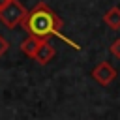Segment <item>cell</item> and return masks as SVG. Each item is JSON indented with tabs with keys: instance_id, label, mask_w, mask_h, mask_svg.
I'll return each mask as SVG.
<instances>
[{
	"instance_id": "6da1fadb",
	"label": "cell",
	"mask_w": 120,
	"mask_h": 120,
	"mask_svg": "<svg viewBox=\"0 0 120 120\" xmlns=\"http://www.w3.org/2000/svg\"><path fill=\"white\" fill-rule=\"evenodd\" d=\"M22 28L28 32V36H34L38 39H49L51 36L60 38L62 41H66L68 45H71L73 49H81L75 41H71L68 36H64L62 30V19L45 4V2H38V6H34L30 11H26V17L22 19Z\"/></svg>"
},
{
	"instance_id": "277c9868",
	"label": "cell",
	"mask_w": 120,
	"mask_h": 120,
	"mask_svg": "<svg viewBox=\"0 0 120 120\" xmlns=\"http://www.w3.org/2000/svg\"><path fill=\"white\" fill-rule=\"evenodd\" d=\"M54 54H56L54 45H52L49 39H41V41H39V47H38V51H36V54H34V60H36L39 66H47V64L54 58Z\"/></svg>"
},
{
	"instance_id": "8992f818",
	"label": "cell",
	"mask_w": 120,
	"mask_h": 120,
	"mask_svg": "<svg viewBox=\"0 0 120 120\" xmlns=\"http://www.w3.org/2000/svg\"><path fill=\"white\" fill-rule=\"evenodd\" d=\"M103 21H105V24L109 28L118 30L120 28V8L118 6H112L111 9H107L105 15H103Z\"/></svg>"
},
{
	"instance_id": "52a82bcc",
	"label": "cell",
	"mask_w": 120,
	"mask_h": 120,
	"mask_svg": "<svg viewBox=\"0 0 120 120\" xmlns=\"http://www.w3.org/2000/svg\"><path fill=\"white\" fill-rule=\"evenodd\" d=\"M109 52H111L114 58H120V38H118V39H114V41L111 43V47H109Z\"/></svg>"
},
{
	"instance_id": "3957f363",
	"label": "cell",
	"mask_w": 120,
	"mask_h": 120,
	"mask_svg": "<svg viewBox=\"0 0 120 120\" xmlns=\"http://www.w3.org/2000/svg\"><path fill=\"white\" fill-rule=\"evenodd\" d=\"M116 69L112 68V64H109V62H99L94 69H92V79L98 82V84H101V86H109L114 79H116Z\"/></svg>"
},
{
	"instance_id": "7a4b0ae2",
	"label": "cell",
	"mask_w": 120,
	"mask_h": 120,
	"mask_svg": "<svg viewBox=\"0 0 120 120\" xmlns=\"http://www.w3.org/2000/svg\"><path fill=\"white\" fill-rule=\"evenodd\" d=\"M26 8L22 6V2L19 0H9L6 6L0 8V22L8 28H15L22 22V19L26 17Z\"/></svg>"
},
{
	"instance_id": "9c48e42d",
	"label": "cell",
	"mask_w": 120,
	"mask_h": 120,
	"mask_svg": "<svg viewBox=\"0 0 120 120\" xmlns=\"http://www.w3.org/2000/svg\"><path fill=\"white\" fill-rule=\"evenodd\" d=\"M8 2H9V0H0V8H2V6H6Z\"/></svg>"
},
{
	"instance_id": "5b68a950",
	"label": "cell",
	"mask_w": 120,
	"mask_h": 120,
	"mask_svg": "<svg viewBox=\"0 0 120 120\" xmlns=\"http://www.w3.org/2000/svg\"><path fill=\"white\" fill-rule=\"evenodd\" d=\"M39 41L41 39H38V38H34V36H28L26 39H22L21 41V52L22 54H26L28 58H34V54H36V51H38V47H39Z\"/></svg>"
},
{
	"instance_id": "ba28073f",
	"label": "cell",
	"mask_w": 120,
	"mask_h": 120,
	"mask_svg": "<svg viewBox=\"0 0 120 120\" xmlns=\"http://www.w3.org/2000/svg\"><path fill=\"white\" fill-rule=\"evenodd\" d=\"M8 49H9V43H8V39H4V38L0 36V58H2V54H4Z\"/></svg>"
}]
</instances>
